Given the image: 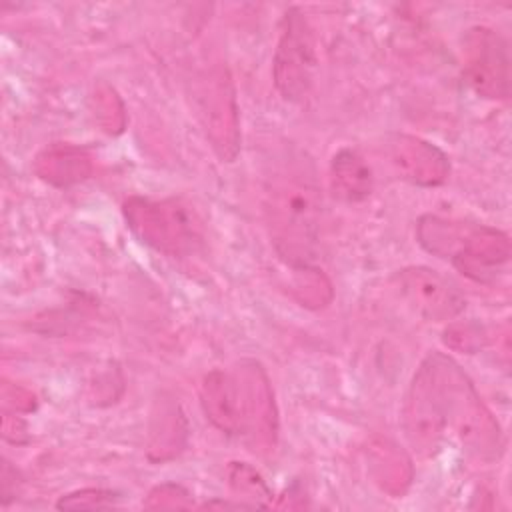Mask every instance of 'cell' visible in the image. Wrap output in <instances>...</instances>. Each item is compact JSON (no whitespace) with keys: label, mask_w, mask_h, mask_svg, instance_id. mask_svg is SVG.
<instances>
[{"label":"cell","mask_w":512,"mask_h":512,"mask_svg":"<svg viewBox=\"0 0 512 512\" xmlns=\"http://www.w3.org/2000/svg\"><path fill=\"white\" fill-rule=\"evenodd\" d=\"M408 444L422 456H436L448 444L480 462H494L504 452V438L492 412L478 396L460 364L430 352L418 366L402 408Z\"/></svg>","instance_id":"6da1fadb"},{"label":"cell","mask_w":512,"mask_h":512,"mask_svg":"<svg viewBox=\"0 0 512 512\" xmlns=\"http://www.w3.org/2000/svg\"><path fill=\"white\" fill-rule=\"evenodd\" d=\"M262 212L270 242L292 268L310 266L320 246L322 190L312 160L288 148L264 178Z\"/></svg>","instance_id":"7a4b0ae2"},{"label":"cell","mask_w":512,"mask_h":512,"mask_svg":"<svg viewBox=\"0 0 512 512\" xmlns=\"http://www.w3.org/2000/svg\"><path fill=\"white\" fill-rule=\"evenodd\" d=\"M200 404L206 418L226 436L246 442L250 450H274L278 410L260 362L240 360L210 370L200 384Z\"/></svg>","instance_id":"3957f363"},{"label":"cell","mask_w":512,"mask_h":512,"mask_svg":"<svg viewBox=\"0 0 512 512\" xmlns=\"http://www.w3.org/2000/svg\"><path fill=\"white\" fill-rule=\"evenodd\" d=\"M418 244L448 260L456 270L476 282H490L510 260V238L506 232L436 214H424L416 222Z\"/></svg>","instance_id":"277c9868"},{"label":"cell","mask_w":512,"mask_h":512,"mask_svg":"<svg viewBox=\"0 0 512 512\" xmlns=\"http://www.w3.org/2000/svg\"><path fill=\"white\" fill-rule=\"evenodd\" d=\"M122 214L132 234L164 256L190 258L204 248V220L184 198L130 196Z\"/></svg>","instance_id":"5b68a950"},{"label":"cell","mask_w":512,"mask_h":512,"mask_svg":"<svg viewBox=\"0 0 512 512\" xmlns=\"http://www.w3.org/2000/svg\"><path fill=\"white\" fill-rule=\"evenodd\" d=\"M316 72L314 32L300 8H288L272 58V78L284 100L300 102L308 96Z\"/></svg>","instance_id":"8992f818"},{"label":"cell","mask_w":512,"mask_h":512,"mask_svg":"<svg viewBox=\"0 0 512 512\" xmlns=\"http://www.w3.org/2000/svg\"><path fill=\"white\" fill-rule=\"evenodd\" d=\"M464 78L476 94L490 100L510 96L508 40L486 26L470 28L462 38Z\"/></svg>","instance_id":"52a82bcc"},{"label":"cell","mask_w":512,"mask_h":512,"mask_svg":"<svg viewBox=\"0 0 512 512\" xmlns=\"http://www.w3.org/2000/svg\"><path fill=\"white\" fill-rule=\"evenodd\" d=\"M196 114L212 148L222 160H232L238 152V108L232 82L222 68L208 70L194 88Z\"/></svg>","instance_id":"ba28073f"},{"label":"cell","mask_w":512,"mask_h":512,"mask_svg":"<svg viewBox=\"0 0 512 512\" xmlns=\"http://www.w3.org/2000/svg\"><path fill=\"white\" fill-rule=\"evenodd\" d=\"M396 288L404 302L430 322H448L466 308L460 288L428 266H408L396 272Z\"/></svg>","instance_id":"9c48e42d"},{"label":"cell","mask_w":512,"mask_h":512,"mask_svg":"<svg viewBox=\"0 0 512 512\" xmlns=\"http://www.w3.org/2000/svg\"><path fill=\"white\" fill-rule=\"evenodd\" d=\"M382 152L398 178L414 186H440L450 174L448 156L438 146L412 134H388Z\"/></svg>","instance_id":"30bf717a"},{"label":"cell","mask_w":512,"mask_h":512,"mask_svg":"<svg viewBox=\"0 0 512 512\" xmlns=\"http://www.w3.org/2000/svg\"><path fill=\"white\" fill-rule=\"evenodd\" d=\"M34 172L56 188H68L92 174V160L80 146L50 144L36 156Z\"/></svg>","instance_id":"8fae6325"},{"label":"cell","mask_w":512,"mask_h":512,"mask_svg":"<svg viewBox=\"0 0 512 512\" xmlns=\"http://www.w3.org/2000/svg\"><path fill=\"white\" fill-rule=\"evenodd\" d=\"M332 194L348 204L366 200L374 190L372 168L356 148H340L330 162Z\"/></svg>","instance_id":"7c38bea8"},{"label":"cell","mask_w":512,"mask_h":512,"mask_svg":"<svg viewBox=\"0 0 512 512\" xmlns=\"http://www.w3.org/2000/svg\"><path fill=\"white\" fill-rule=\"evenodd\" d=\"M228 478H230L232 490L236 494H240L242 498L250 500V504L254 508L268 506L266 500L272 498L270 488L266 486V482L254 468H250L248 464H242V462H232V466L228 470Z\"/></svg>","instance_id":"4fadbf2b"},{"label":"cell","mask_w":512,"mask_h":512,"mask_svg":"<svg viewBox=\"0 0 512 512\" xmlns=\"http://www.w3.org/2000/svg\"><path fill=\"white\" fill-rule=\"evenodd\" d=\"M118 494L104 488H82L62 496L56 506L64 510H102L114 506Z\"/></svg>","instance_id":"5bb4252c"},{"label":"cell","mask_w":512,"mask_h":512,"mask_svg":"<svg viewBox=\"0 0 512 512\" xmlns=\"http://www.w3.org/2000/svg\"><path fill=\"white\" fill-rule=\"evenodd\" d=\"M144 506L146 508H190L192 500L186 488H182L180 484L168 482L152 488Z\"/></svg>","instance_id":"9a60e30c"},{"label":"cell","mask_w":512,"mask_h":512,"mask_svg":"<svg viewBox=\"0 0 512 512\" xmlns=\"http://www.w3.org/2000/svg\"><path fill=\"white\" fill-rule=\"evenodd\" d=\"M484 342V330L476 324H454L446 330V344L452 348L474 352Z\"/></svg>","instance_id":"2e32d148"},{"label":"cell","mask_w":512,"mask_h":512,"mask_svg":"<svg viewBox=\"0 0 512 512\" xmlns=\"http://www.w3.org/2000/svg\"><path fill=\"white\" fill-rule=\"evenodd\" d=\"M20 480H18V474L16 470L10 466L8 460H4L2 464V504L8 506L10 500L16 498L18 490H20Z\"/></svg>","instance_id":"e0dca14e"},{"label":"cell","mask_w":512,"mask_h":512,"mask_svg":"<svg viewBox=\"0 0 512 512\" xmlns=\"http://www.w3.org/2000/svg\"><path fill=\"white\" fill-rule=\"evenodd\" d=\"M202 508H252L248 502H226V500H210L202 504Z\"/></svg>","instance_id":"ac0fdd59"}]
</instances>
